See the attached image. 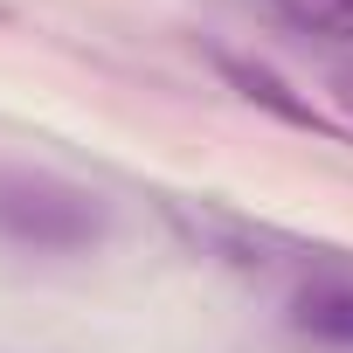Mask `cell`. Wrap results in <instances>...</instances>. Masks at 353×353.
<instances>
[{"label":"cell","mask_w":353,"mask_h":353,"mask_svg":"<svg viewBox=\"0 0 353 353\" xmlns=\"http://www.w3.org/2000/svg\"><path fill=\"white\" fill-rule=\"evenodd\" d=\"M0 229L21 243H83L97 229V201L56 181H28V173H0Z\"/></svg>","instance_id":"obj_1"},{"label":"cell","mask_w":353,"mask_h":353,"mask_svg":"<svg viewBox=\"0 0 353 353\" xmlns=\"http://www.w3.org/2000/svg\"><path fill=\"white\" fill-rule=\"evenodd\" d=\"M298 319H305V332H319V339H353V284L312 291V298L298 305Z\"/></svg>","instance_id":"obj_2"},{"label":"cell","mask_w":353,"mask_h":353,"mask_svg":"<svg viewBox=\"0 0 353 353\" xmlns=\"http://www.w3.org/2000/svg\"><path fill=\"white\" fill-rule=\"evenodd\" d=\"M277 8H284L298 28H312V35H339V42H353V0H277Z\"/></svg>","instance_id":"obj_3"}]
</instances>
